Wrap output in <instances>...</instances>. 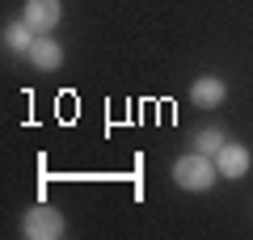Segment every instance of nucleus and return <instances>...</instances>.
I'll list each match as a JSON object with an SVG mask.
<instances>
[{"label":"nucleus","instance_id":"7","mask_svg":"<svg viewBox=\"0 0 253 240\" xmlns=\"http://www.w3.org/2000/svg\"><path fill=\"white\" fill-rule=\"evenodd\" d=\"M34 38H38V30L30 26L26 17H21V21H9V26H4V46H9L13 55H30Z\"/></svg>","mask_w":253,"mask_h":240},{"label":"nucleus","instance_id":"2","mask_svg":"<svg viewBox=\"0 0 253 240\" xmlns=\"http://www.w3.org/2000/svg\"><path fill=\"white\" fill-rule=\"evenodd\" d=\"M21 236L26 240H63L68 236V219H63L59 206L38 202V206H30L26 219H21Z\"/></svg>","mask_w":253,"mask_h":240},{"label":"nucleus","instance_id":"3","mask_svg":"<svg viewBox=\"0 0 253 240\" xmlns=\"http://www.w3.org/2000/svg\"><path fill=\"white\" fill-rule=\"evenodd\" d=\"M21 17H26L38 34H51V30L59 26V17H63V4H59V0H26Z\"/></svg>","mask_w":253,"mask_h":240},{"label":"nucleus","instance_id":"4","mask_svg":"<svg viewBox=\"0 0 253 240\" xmlns=\"http://www.w3.org/2000/svg\"><path fill=\"white\" fill-rule=\"evenodd\" d=\"M249 164H253V156H249V148L245 143H224V148L215 152V169H219V177H245L249 173Z\"/></svg>","mask_w":253,"mask_h":240},{"label":"nucleus","instance_id":"5","mask_svg":"<svg viewBox=\"0 0 253 240\" xmlns=\"http://www.w3.org/2000/svg\"><path fill=\"white\" fill-rule=\"evenodd\" d=\"M224 97H228V84L219 76H199L194 84H190V101L199 110H215V106H224Z\"/></svg>","mask_w":253,"mask_h":240},{"label":"nucleus","instance_id":"1","mask_svg":"<svg viewBox=\"0 0 253 240\" xmlns=\"http://www.w3.org/2000/svg\"><path fill=\"white\" fill-rule=\"evenodd\" d=\"M219 177L215 160L207 156V152H186V156H177V164H173V181H177V190H186V194H203V190H211Z\"/></svg>","mask_w":253,"mask_h":240},{"label":"nucleus","instance_id":"6","mask_svg":"<svg viewBox=\"0 0 253 240\" xmlns=\"http://www.w3.org/2000/svg\"><path fill=\"white\" fill-rule=\"evenodd\" d=\"M30 63H34L38 72H59L63 68V46L55 42L51 34H38L34 46H30Z\"/></svg>","mask_w":253,"mask_h":240},{"label":"nucleus","instance_id":"8","mask_svg":"<svg viewBox=\"0 0 253 240\" xmlns=\"http://www.w3.org/2000/svg\"><path fill=\"white\" fill-rule=\"evenodd\" d=\"M224 143H228V139H224V131H219V126H203V131H194V148L207 152V156H215Z\"/></svg>","mask_w":253,"mask_h":240}]
</instances>
